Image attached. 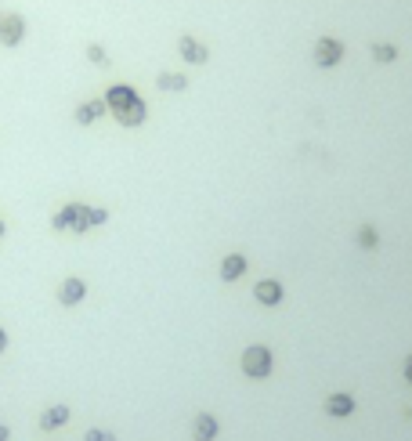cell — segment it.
Here are the masks:
<instances>
[{"label": "cell", "mask_w": 412, "mask_h": 441, "mask_svg": "<svg viewBox=\"0 0 412 441\" xmlns=\"http://www.w3.org/2000/svg\"><path fill=\"white\" fill-rule=\"evenodd\" d=\"M243 272H246V257L243 254H228L225 261H221V279L225 282H235Z\"/></svg>", "instance_id": "obj_11"}, {"label": "cell", "mask_w": 412, "mask_h": 441, "mask_svg": "<svg viewBox=\"0 0 412 441\" xmlns=\"http://www.w3.org/2000/svg\"><path fill=\"white\" fill-rule=\"evenodd\" d=\"M178 51H181L185 62H192V66H203V62H206V47H203L199 40H192V37H181Z\"/></svg>", "instance_id": "obj_10"}, {"label": "cell", "mask_w": 412, "mask_h": 441, "mask_svg": "<svg viewBox=\"0 0 412 441\" xmlns=\"http://www.w3.org/2000/svg\"><path fill=\"white\" fill-rule=\"evenodd\" d=\"M243 373L253 376V380L268 376V373H272V351H268V348H246L243 351Z\"/></svg>", "instance_id": "obj_2"}, {"label": "cell", "mask_w": 412, "mask_h": 441, "mask_svg": "<svg viewBox=\"0 0 412 441\" xmlns=\"http://www.w3.org/2000/svg\"><path fill=\"white\" fill-rule=\"evenodd\" d=\"M51 228L55 232H76V235H84V232H91V225H87V207L84 203H66L55 217H51Z\"/></svg>", "instance_id": "obj_1"}, {"label": "cell", "mask_w": 412, "mask_h": 441, "mask_svg": "<svg viewBox=\"0 0 412 441\" xmlns=\"http://www.w3.org/2000/svg\"><path fill=\"white\" fill-rule=\"evenodd\" d=\"M0 441H11V427H8L4 420H0Z\"/></svg>", "instance_id": "obj_19"}, {"label": "cell", "mask_w": 412, "mask_h": 441, "mask_svg": "<svg viewBox=\"0 0 412 441\" xmlns=\"http://www.w3.org/2000/svg\"><path fill=\"white\" fill-rule=\"evenodd\" d=\"M84 297H87V282L84 279H76V275L62 279V286H58V304L62 308H76Z\"/></svg>", "instance_id": "obj_4"}, {"label": "cell", "mask_w": 412, "mask_h": 441, "mask_svg": "<svg viewBox=\"0 0 412 441\" xmlns=\"http://www.w3.org/2000/svg\"><path fill=\"white\" fill-rule=\"evenodd\" d=\"M192 438L196 441H214L217 438V420L210 413H199L196 423H192Z\"/></svg>", "instance_id": "obj_9"}, {"label": "cell", "mask_w": 412, "mask_h": 441, "mask_svg": "<svg viewBox=\"0 0 412 441\" xmlns=\"http://www.w3.org/2000/svg\"><path fill=\"white\" fill-rule=\"evenodd\" d=\"M394 55H398V51H394L391 44H376V47H373V58H376V62H391Z\"/></svg>", "instance_id": "obj_15"}, {"label": "cell", "mask_w": 412, "mask_h": 441, "mask_svg": "<svg viewBox=\"0 0 412 441\" xmlns=\"http://www.w3.org/2000/svg\"><path fill=\"white\" fill-rule=\"evenodd\" d=\"M26 40V19L15 11H4V19H0V44L4 47H19Z\"/></svg>", "instance_id": "obj_3"}, {"label": "cell", "mask_w": 412, "mask_h": 441, "mask_svg": "<svg viewBox=\"0 0 412 441\" xmlns=\"http://www.w3.org/2000/svg\"><path fill=\"white\" fill-rule=\"evenodd\" d=\"M0 235H4V220H0Z\"/></svg>", "instance_id": "obj_22"}, {"label": "cell", "mask_w": 412, "mask_h": 441, "mask_svg": "<svg viewBox=\"0 0 412 441\" xmlns=\"http://www.w3.org/2000/svg\"><path fill=\"white\" fill-rule=\"evenodd\" d=\"M84 441H116V434H105V431H98V427H91V431L84 434Z\"/></svg>", "instance_id": "obj_17"}, {"label": "cell", "mask_w": 412, "mask_h": 441, "mask_svg": "<svg viewBox=\"0 0 412 441\" xmlns=\"http://www.w3.org/2000/svg\"><path fill=\"white\" fill-rule=\"evenodd\" d=\"M105 113H109L105 98H102V102L94 98V102H84V105H76V113H73V116H76V123H80V127H91V123H94V120H102Z\"/></svg>", "instance_id": "obj_6"}, {"label": "cell", "mask_w": 412, "mask_h": 441, "mask_svg": "<svg viewBox=\"0 0 412 441\" xmlns=\"http://www.w3.org/2000/svg\"><path fill=\"white\" fill-rule=\"evenodd\" d=\"M405 380H409V384H412V358H409V362H405Z\"/></svg>", "instance_id": "obj_21"}, {"label": "cell", "mask_w": 412, "mask_h": 441, "mask_svg": "<svg viewBox=\"0 0 412 441\" xmlns=\"http://www.w3.org/2000/svg\"><path fill=\"white\" fill-rule=\"evenodd\" d=\"M8 351V333H4V326H0V355Z\"/></svg>", "instance_id": "obj_20"}, {"label": "cell", "mask_w": 412, "mask_h": 441, "mask_svg": "<svg viewBox=\"0 0 412 441\" xmlns=\"http://www.w3.org/2000/svg\"><path fill=\"white\" fill-rule=\"evenodd\" d=\"M351 409H355L351 395H333V398L326 402V413H329V416H351Z\"/></svg>", "instance_id": "obj_12"}, {"label": "cell", "mask_w": 412, "mask_h": 441, "mask_svg": "<svg viewBox=\"0 0 412 441\" xmlns=\"http://www.w3.org/2000/svg\"><path fill=\"white\" fill-rule=\"evenodd\" d=\"M69 405H51V409H44L40 413V431H58V427H66L69 423Z\"/></svg>", "instance_id": "obj_7"}, {"label": "cell", "mask_w": 412, "mask_h": 441, "mask_svg": "<svg viewBox=\"0 0 412 441\" xmlns=\"http://www.w3.org/2000/svg\"><path fill=\"white\" fill-rule=\"evenodd\" d=\"M156 84H160V91H185V87H188V76H181V73H163Z\"/></svg>", "instance_id": "obj_13"}, {"label": "cell", "mask_w": 412, "mask_h": 441, "mask_svg": "<svg viewBox=\"0 0 412 441\" xmlns=\"http://www.w3.org/2000/svg\"><path fill=\"white\" fill-rule=\"evenodd\" d=\"M109 220V210H102V207H87V225L91 228H102Z\"/></svg>", "instance_id": "obj_14"}, {"label": "cell", "mask_w": 412, "mask_h": 441, "mask_svg": "<svg viewBox=\"0 0 412 441\" xmlns=\"http://www.w3.org/2000/svg\"><path fill=\"white\" fill-rule=\"evenodd\" d=\"M358 239H362V246H366V250H373V246H376V232H373V228H362Z\"/></svg>", "instance_id": "obj_18"}, {"label": "cell", "mask_w": 412, "mask_h": 441, "mask_svg": "<svg viewBox=\"0 0 412 441\" xmlns=\"http://www.w3.org/2000/svg\"><path fill=\"white\" fill-rule=\"evenodd\" d=\"M0 19H4V11H0Z\"/></svg>", "instance_id": "obj_23"}, {"label": "cell", "mask_w": 412, "mask_h": 441, "mask_svg": "<svg viewBox=\"0 0 412 441\" xmlns=\"http://www.w3.org/2000/svg\"><path fill=\"white\" fill-rule=\"evenodd\" d=\"M340 58H344V47H340V40H329V37H322L319 44H315V62H319V66H337Z\"/></svg>", "instance_id": "obj_5"}, {"label": "cell", "mask_w": 412, "mask_h": 441, "mask_svg": "<svg viewBox=\"0 0 412 441\" xmlns=\"http://www.w3.org/2000/svg\"><path fill=\"white\" fill-rule=\"evenodd\" d=\"M253 297H257L261 304H268V308H275L279 301H282V286L275 279H264V282H257V290H253Z\"/></svg>", "instance_id": "obj_8"}, {"label": "cell", "mask_w": 412, "mask_h": 441, "mask_svg": "<svg viewBox=\"0 0 412 441\" xmlns=\"http://www.w3.org/2000/svg\"><path fill=\"white\" fill-rule=\"evenodd\" d=\"M87 58L94 62V66H105V47L102 44H87Z\"/></svg>", "instance_id": "obj_16"}]
</instances>
